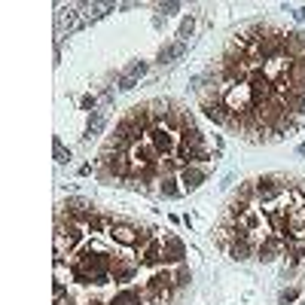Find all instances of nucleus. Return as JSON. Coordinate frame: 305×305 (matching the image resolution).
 <instances>
[{"mask_svg": "<svg viewBox=\"0 0 305 305\" xmlns=\"http://www.w3.org/2000/svg\"><path fill=\"white\" fill-rule=\"evenodd\" d=\"M156 192L162 196V199H180L186 189L180 186V177L177 174H165L162 180H159V186H156Z\"/></svg>", "mask_w": 305, "mask_h": 305, "instance_id": "9", "label": "nucleus"}, {"mask_svg": "<svg viewBox=\"0 0 305 305\" xmlns=\"http://www.w3.org/2000/svg\"><path fill=\"white\" fill-rule=\"evenodd\" d=\"M235 199H241V202H251V205H257V186H254V180H244V183L238 186Z\"/></svg>", "mask_w": 305, "mask_h": 305, "instance_id": "13", "label": "nucleus"}, {"mask_svg": "<svg viewBox=\"0 0 305 305\" xmlns=\"http://www.w3.org/2000/svg\"><path fill=\"white\" fill-rule=\"evenodd\" d=\"M296 18H299V21H305V6H302V9H296Z\"/></svg>", "mask_w": 305, "mask_h": 305, "instance_id": "21", "label": "nucleus"}, {"mask_svg": "<svg viewBox=\"0 0 305 305\" xmlns=\"http://www.w3.org/2000/svg\"><path fill=\"white\" fill-rule=\"evenodd\" d=\"M150 70V64L147 61H131L128 67H125V76H131V79H137V76H144Z\"/></svg>", "mask_w": 305, "mask_h": 305, "instance_id": "15", "label": "nucleus"}, {"mask_svg": "<svg viewBox=\"0 0 305 305\" xmlns=\"http://www.w3.org/2000/svg\"><path fill=\"white\" fill-rule=\"evenodd\" d=\"M104 122H107V113H104V110H92V113H89V125H86V137L101 134Z\"/></svg>", "mask_w": 305, "mask_h": 305, "instance_id": "12", "label": "nucleus"}, {"mask_svg": "<svg viewBox=\"0 0 305 305\" xmlns=\"http://www.w3.org/2000/svg\"><path fill=\"white\" fill-rule=\"evenodd\" d=\"M177 9H180V3H162L159 6V12H165V15H174Z\"/></svg>", "mask_w": 305, "mask_h": 305, "instance_id": "19", "label": "nucleus"}, {"mask_svg": "<svg viewBox=\"0 0 305 305\" xmlns=\"http://www.w3.org/2000/svg\"><path fill=\"white\" fill-rule=\"evenodd\" d=\"M296 299H299V290H296V287H287V290H281V296H278L281 305H290V302H296Z\"/></svg>", "mask_w": 305, "mask_h": 305, "instance_id": "17", "label": "nucleus"}, {"mask_svg": "<svg viewBox=\"0 0 305 305\" xmlns=\"http://www.w3.org/2000/svg\"><path fill=\"white\" fill-rule=\"evenodd\" d=\"M141 260L137 257H116V266L110 272V281H116L119 287H131V281L141 275Z\"/></svg>", "mask_w": 305, "mask_h": 305, "instance_id": "3", "label": "nucleus"}, {"mask_svg": "<svg viewBox=\"0 0 305 305\" xmlns=\"http://www.w3.org/2000/svg\"><path fill=\"white\" fill-rule=\"evenodd\" d=\"M162 244H165V266H183L186 263V244L177 238V235H165L162 238Z\"/></svg>", "mask_w": 305, "mask_h": 305, "instance_id": "6", "label": "nucleus"}, {"mask_svg": "<svg viewBox=\"0 0 305 305\" xmlns=\"http://www.w3.org/2000/svg\"><path fill=\"white\" fill-rule=\"evenodd\" d=\"M141 232H144V226H137L134 220H125V217H116L107 235L113 238V244H122V247H131V251H134V244H137Z\"/></svg>", "mask_w": 305, "mask_h": 305, "instance_id": "2", "label": "nucleus"}, {"mask_svg": "<svg viewBox=\"0 0 305 305\" xmlns=\"http://www.w3.org/2000/svg\"><path fill=\"white\" fill-rule=\"evenodd\" d=\"M52 150H55V162H58V165H67V162H70V150H64V144H61L58 137L52 141Z\"/></svg>", "mask_w": 305, "mask_h": 305, "instance_id": "16", "label": "nucleus"}, {"mask_svg": "<svg viewBox=\"0 0 305 305\" xmlns=\"http://www.w3.org/2000/svg\"><path fill=\"white\" fill-rule=\"evenodd\" d=\"M299 305H305V299H302V302H299Z\"/></svg>", "mask_w": 305, "mask_h": 305, "instance_id": "22", "label": "nucleus"}, {"mask_svg": "<svg viewBox=\"0 0 305 305\" xmlns=\"http://www.w3.org/2000/svg\"><path fill=\"white\" fill-rule=\"evenodd\" d=\"M290 183L287 177H278V174H266V177H257L254 186H257V205H275L284 192H290Z\"/></svg>", "mask_w": 305, "mask_h": 305, "instance_id": "1", "label": "nucleus"}, {"mask_svg": "<svg viewBox=\"0 0 305 305\" xmlns=\"http://www.w3.org/2000/svg\"><path fill=\"white\" fill-rule=\"evenodd\" d=\"M171 272H174V290L183 293V290L192 284V272H189V266H186V263H183V266H171Z\"/></svg>", "mask_w": 305, "mask_h": 305, "instance_id": "11", "label": "nucleus"}, {"mask_svg": "<svg viewBox=\"0 0 305 305\" xmlns=\"http://www.w3.org/2000/svg\"><path fill=\"white\" fill-rule=\"evenodd\" d=\"M95 104H98V101H95V95H86V98H82V110H89V113H92V110H95Z\"/></svg>", "mask_w": 305, "mask_h": 305, "instance_id": "20", "label": "nucleus"}, {"mask_svg": "<svg viewBox=\"0 0 305 305\" xmlns=\"http://www.w3.org/2000/svg\"><path fill=\"white\" fill-rule=\"evenodd\" d=\"M107 305H147L144 302V293H141V287H119L113 296H110V302Z\"/></svg>", "mask_w": 305, "mask_h": 305, "instance_id": "8", "label": "nucleus"}, {"mask_svg": "<svg viewBox=\"0 0 305 305\" xmlns=\"http://www.w3.org/2000/svg\"><path fill=\"white\" fill-rule=\"evenodd\" d=\"M137 260H141L144 269H153V272L162 269V266H165V244H162V238H156V241H153L141 257H137Z\"/></svg>", "mask_w": 305, "mask_h": 305, "instance_id": "7", "label": "nucleus"}, {"mask_svg": "<svg viewBox=\"0 0 305 305\" xmlns=\"http://www.w3.org/2000/svg\"><path fill=\"white\" fill-rule=\"evenodd\" d=\"M192 31H196V18H192V15H186V18L180 21V31H177V37H180V40L186 43V40L192 37Z\"/></svg>", "mask_w": 305, "mask_h": 305, "instance_id": "14", "label": "nucleus"}, {"mask_svg": "<svg viewBox=\"0 0 305 305\" xmlns=\"http://www.w3.org/2000/svg\"><path fill=\"white\" fill-rule=\"evenodd\" d=\"M180 186L186 189V192H192V189H199L208 177H211V171H208V165H186V168H180Z\"/></svg>", "mask_w": 305, "mask_h": 305, "instance_id": "5", "label": "nucleus"}, {"mask_svg": "<svg viewBox=\"0 0 305 305\" xmlns=\"http://www.w3.org/2000/svg\"><path fill=\"white\" fill-rule=\"evenodd\" d=\"M183 52H186V43H183V40H177V43H168V46H162V49H159V55H156V64H171V61L183 58Z\"/></svg>", "mask_w": 305, "mask_h": 305, "instance_id": "10", "label": "nucleus"}, {"mask_svg": "<svg viewBox=\"0 0 305 305\" xmlns=\"http://www.w3.org/2000/svg\"><path fill=\"white\" fill-rule=\"evenodd\" d=\"M284 238L281 235H275V232H269V235H263L260 241H257V254H254V260L257 263H275L278 257H284Z\"/></svg>", "mask_w": 305, "mask_h": 305, "instance_id": "4", "label": "nucleus"}, {"mask_svg": "<svg viewBox=\"0 0 305 305\" xmlns=\"http://www.w3.org/2000/svg\"><path fill=\"white\" fill-rule=\"evenodd\" d=\"M134 86H137V79H131V76H125V73L119 76V92H131Z\"/></svg>", "mask_w": 305, "mask_h": 305, "instance_id": "18", "label": "nucleus"}]
</instances>
